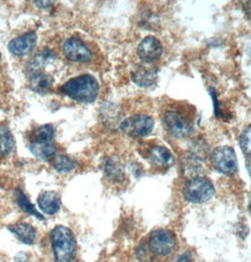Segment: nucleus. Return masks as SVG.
<instances>
[{
    "instance_id": "412c9836",
    "label": "nucleus",
    "mask_w": 251,
    "mask_h": 262,
    "mask_svg": "<svg viewBox=\"0 0 251 262\" xmlns=\"http://www.w3.org/2000/svg\"><path fill=\"white\" fill-rule=\"evenodd\" d=\"M54 54L50 50H43L41 53L36 55L35 57L32 59V60L29 63V71L31 73V75L39 73V70L42 68L43 66L47 64L48 61L53 59Z\"/></svg>"
},
{
    "instance_id": "4468645a",
    "label": "nucleus",
    "mask_w": 251,
    "mask_h": 262,
    "mask_svg": "<svg viewBox=\"0 0 251 262\" xmlns=\"http://www.w3.org/2000/svg\"><path fill=\"white\" fill-rule=\"evenodd\" d=\"M149 160L152 164L159 167H169L174 163L170 150L161 145H155L150 149Z\"/></svg>"
},
{
    "instance_id": "a878e982",
    "label": "nucleus",
    "mask_w": 251,
    "mask_h": 262,
    "mask_svg": "<svg viewBox=\"0 0 251 262\" xmlns=\"http://www.w3.org/2000/svg\"><path fill=\"white\" fill-rule=\"evenodd\" d=\"M177 262H192L191 256L188 253L183 254L182 256H179V258L177 260Z\"/></svg>"
},
{
    "instance_id": "f8f14e48",
    "label": "nucleus",
    "mask_w": 251,
    "mask_h": 262,
    "mask_svg": "<svg viewBox=\"0 0 251 262\" xmlns=\"http://www.w3.org/2000/svg\"><path fill=\"white\" fill-rule=\"evenodd\" d=\"M37 204L39 209L46 214L53 215L57 213L60 209L61 202L58 192L54 191H47L42 192L38 199Z\"/></svg>"
},
{
    "instance_id": "39448f33",
    "label": "nucleus",
    "mask_w": 251,
    "mask_h": 262,
    "mask_svg": "<svg viewBox=\"0 0 251 262\" xmlns=\"http://www.w3.org/2000/svg\"><path fill=\"white\" fill-rule=\"evenodd\" d=\"M120 127L131 137H147L154 128V120L145 114H136L124 120Z\"/></svg>"
},
{
    "instance_id": "393cba45",
    "label": "nucleus",
    "mask_w": 251,
    "mask_h": 262,
    "mask_svg": "<svg viewBox=\"0 0 251 262\" xmlns=\"http://www.w3.org/2000/svg\"><path fill=\"white\" fill-rule=\"evenodd\" d=\"M35 5L39 7V8H48V7L52 6L53 5V1H35L34 2Z\"/></svg>"
},
{
    "instance_id": "5701e85b",
    "label": "nucleus",
    "mask_w": 251,
    "mask_h": 262,
    "mask_svg": "<svg viewBox=\"0 0 251 262\" xmlns=\"http://www.w3.org/2000/svg\"><path fill=\"white\" fill-rule=\"evenodd\" d=\"M240 145L245 155H251V125H248L241 134Z\"/></svg>"
},
{
    "instance_id": "9d476101",
    "label": "nucleus",
    "mask_w": 251,
    "mask_h": 262,
    "mask_svg": "<svg viewBox=\"0 0 251 262\" xmlns=\"http://www.w3.org/2000/svg\"><path fill=\"white\" fill-rule=\"evenodd\" d=\"M37 34L35 32H28L17 38L12 39L9 43V50L15 56H25L35 48Z\"/></svg>"
},
{
    "instance_id": "1a4fd4ad",
    "label": "nucleus",
    "mask_w": 251,
    "mask_h": 262,
    "mask_svg": "<svg viewBox=\"0 0 251 262\" xmlns=\"http://www.w3.org/2000/svg\"><path fill=\"white\" fill-rule=\"evenodd\" d=\"M62 51L66 58L72 61L84 62L89 61L92 59V52L89 48L77 38L67 40L64 45Z\"/></svg>"
},
{
    "instance_id": "4be33fe9",
    "label": "nucleus",
    "mask_w": 251,
    "mask_h": 262,
    "mask_svg": "<svg viewBox=\"0 0 251 262\" xmlns=\"http://www.w3.org/2000/svg\"><path fill=\"white\" fill-rule=\"evenodd\" d=\"M54 128L52 125H41L36 128L35 131L32 133V139L36 140H51L53 141Z\"/></svg>"
},
{
    "instance_id": "bb28decb",
    "label": "nucleus",
    "mask_w": 251,
    "mask_h": 262,
    "mask_svg": "<svg viewBox=\"0 0 251 262\" xmlns=\"http://www.w3.org/2000/svg\"><path fill=\"white\" fill-rule=\"evenodd\" d=\"M245 167L251 178V155H245Z\"/></svg>"
},
{
    "instance_id": "dca6fc26",
    "label": "nucleus",
    "mask_w": 251,
    "mask_h": 262,
    "mask_svg": "<svg viewBox=\"0 0 251 262\" xmlns=\"http://www.w3.org/2000/svg\"><path fill=\"white\" fill-rule=\"evenodd\" d=\"M104 172L113 182H122L125 179V168L117 158H111L104 165Z\"/></svg>"
},
{
    "instance_id": "6ab92c4d",
    "label": "nucleus",
    "mask_w": 251,
    "mask_h": 262,
    "mask_svg": "<svg viewBox=\"0 0 251 262\" xmlns=\"http://www.w3.org/2000/svg\"><path fill=\"white\" fill-rule=\"evenodd\" d=\"M14 148V138L5 125H0V155H9Z\"/></svg>"
},
{
    "instance_id": "2eb2a0df",
    "label": "nucleus",
    "mask_w": 251,
    "mask_h": 262,
    "mask_svg": "<svg viewBox=\"0 0 251 262\" xmlns=\"http://www.w3.org/2000/svg\"><path fill=\"white\" fill-rule=\"evenodd\" d=\"M8 229L25 245H32L35 242L37 233H36L35 228L30 226V224H26V223L14 224L12 226H9Z\"/></svg>"
},
{
    "instance_id": "f3484780",
    "label": "nucleus",
    "mask_w": 251,
    "mask_h": 262,
    "mask_svg": "<svg viewBox=\"0 0 251 262\" xmlns=\"http://www.w3.org/2000/svg\"><path fill=\"white\" fill-rule=\"evenodd\" d=\"M52 85H53V78L49 75L40 73V72L31 75L30 88L36 93L45 94L49 91Z\"/></svg>"
},
{
    "instance_id": "ddd939ff",
    "label": "nucleus",
    "mask_w": 251,
    "mask_h": 262,
    "mask_svg": "<svg viewBox=\"0 0 251 262\" xmlns=\"http://www.w3.org/2000/svg\"><path fill=\"white\" fill-rule=\"evenodd\" d=\"M31 154L39 160L49 161L52 160L56 153V146L51 140H31L30 144Z\"/></svg>"
},
{
    "instance_id": "0eeeda50",
    "label": "nucleus",
    "mask_w": 251,
    "mask_h": 262,
    "mask_svg": "<svg viewBox=\"0 0 251 262\" xmlns=\"http://www.w3.org/2000/svg\"><path fill=\"white\" fill-rule=\"evenodd\" d=\"M162 125L169 135L175 138H185L193 131L191 123L178 112L170 111L162 117Z\"/></svg>"
},
{
    "instance_id": "b1692460",
    "label": "nucleus",
    "mask_w": 251,
    "mask_h": 262,
    "mask_svg": "<svg viewBox=\"0 0 251 262\" xmlns=\"http://www.w3.org/2000/svg\"><path fill=\"white\" fill-rule=\"evenodd\" d=\"M210 94H211V96H212V99H213V102H214V110H215V114L216 117H220V106H219V102H218V99H217V96H216V93H215V91L214 89H210Z\"/></svg>"
},
{
    "instance_id": "aec40b11",
    "label": "nucleus",
    "mask_w": 251,
    "mask_h": 262,
    "mask_svg": "<svg viewBox=\"0 0 251 262\" xmlns=\"http://www.w3.org/2000/svg\"><path fill=\"white\" fill-rule=\"evenodd\" d=\"M77 165V161L66 155L54 156L52 158V166L59 173L71 172Z\"/></svg>"
},
{
    "instance_id": "20e7f679",
    "label": "nucleus",
    "mask_w": 251,
    "mask_h": 262,
    "mask_svg": "<svg viewBox=\"0 0 251 262\" xmlns=\"http://www.w3.org/2000/svg\"><path fill=\"white\" fill-rule=\"evenodd\" d=\"M212 164L216 171L226 176L237 173L238 161L234 149L231 146H219L213 151L211 156Z\"/></svg>"
},
{
    "instance_id": "cd10ccee",
    "label": "nucleus",
    "mask_w": 251,
    "mask_h": 262,
    "mask_svg": "<svg viewBox=\"0 0 251 262\" xmlns=\"http://www.w3.org/2000/svg\"><path fill=\"white\" fill-rule=\"evenodd\" d=\"M249 210H250V212H251V205H250V206H249Z\"/></svg>"
},
{
    "instance_id": "7ed1b4c3",
    "label": "nucleus",
    "mask_w": 251,
    "mask_h": 262,
    "mask_svg": "<svg viewBox=\"0 0 251 262\" xmlns=\"http://www.w3.org/2000/svg\"><path fill=\"white\" fill-rule=\"evenodd\" d=\"M215 194V187L209 179L201 177H196L186 183L183 195L188 202L194 204L209 201Z\"/></svg>"
},
{
    "instance_id": "f257e3e1",
    "label": "nucleus",
    "mask_w": 251,
    "mask_h": 262,
    "mask_svg": "<svg viewBox=\"0 0 251 262\" xmlns=\"http://www.w3.org/2000/svg\"><path fill=\"white\" fill-rule=\"evenodd\" d=\"M61 92L75 101L90 104L96 101L99 93V84L91 75L71 78L61 87Z\"/></svg>"
},
{
    "instance_id": "a211bd4d",
    "label": "nucleus",
    "mask_w": 251,
    "mask_h": 262,
    "mask_svg": "<svg viewBox=\"0 0 251 262\" xmlns=\"http://www.w3.org/2000/svg\"><path fill=\"white\" fill-rule=\"evenodd\" d=\"M15 199L17 203L19 208L25 211L28 214L33 215L37 219L39 220H44V216H43L37 209H36L34 205L30 202V199L25 194L24 191L20 190L19 188L15 190Z\"/></svg>"
},
{
    "instance_id": "6e6552de",
    "label": "nucleus",
    "mask_w": 251,
    "mask_h": 262,
    "mask_svg": "<svg viewBox=\"0 0 251 262\" xmlns=\"http://www.w3.org/2000/svg\"><path fill=\"white\" fill-rule=\"evenodd\" d=\"M162 54L161 42L154 36H148L143 38L137 48L138 57L144 63H152L159 60Z\"/></svg>"
},
{
    "instance_id": "423d86ee",
    "label": "nucleus",
    "mask_w": 251,
    "mask_h": 262,
    "mask_svg": "<svg viewBox=\"0 0 251 262\" xmlns=\"http://www.w3.org/2000/svg\"><path fill=\"white\" fill-rule=\"evenodd\" d=\"M150 250L158 256H168L173 253L177 246V239L173 233L166 229H158L150 235L149 241Z\"/></svg>"
},
{
    "instance_id": "f03ea898",
    "label": "nucleus",
    "mask_w": 251,
    "mask_h": 262,
    "mask_svg": "<svg viewBox=\"0 0 251 262\" xmlns=\"http://www.w3.org/2000/svg\"><path fill=\"white\" fill-rule=\"evenodd\" d=\"M55 261L72 262L76 255V239L68 227L58 226L50 234Z\"/></svg>"
},
{
    "instance_id": "9b49d317",
    "label": "nucleus",
    "mask_w": 251,
    "mask_h": 262,
    "mask_svg": "<svg viewBox=\"0 0 251 262\" xmlns=\"http://www.w3.org/2000/svg\"><path fill=\"white\" fill-rule=\"evenodd\" d=\"M132 81L142 88H149L155 84L158 78V69L150 63H143L138 66L132 73Z\"/></svg>"
}]
</instances>
